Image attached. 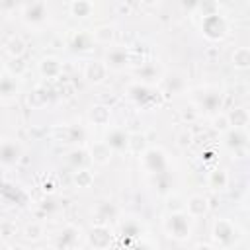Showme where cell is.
<instances>
[{
    "instance_id": "cell-6",
    "label": "cell",
    "mask_w": 250,
    "mask_h": 250,
    "mask_svg": "<svg viewBox=\"0 0 250 250\" xmlns=\"http://www.w3.org/2000/svg\"><path fill=\"white\" fill-rule=\"evenodd\" d=\"M20 20L31 29H43L51 21V6L47 2H25L18 8Z\"/></svg>"
},
{
    "instance_id": "cell-37",
    "label": "cell",
    "mask_w": 250,
    "mask_h": 250,
    "mask_svg": "<svg viewBox=\"0 0 250 250\" xmlns=\"http://www.w3.org/2000/svg\"><path fill=\"white\" fill-rule=\"evenodd\" d=\"M4 72L20 80V78L27 72V62H25V59H10V61L4 64Z\"/></svg>"
},
{
    "instance_id": "cell-16",
    "label": "cell",
    "mask_w": 250,
    "mask_h": 250,
    "mask_svg": "<svg viewBox=\"0 0 250 250\" xmlns=\"http://www.w3.org/2000/svg\"><path fill=\"white\" fill-rule=\"evenodd\" d=\"M92 217L98 225H109L119 217V207L111 199H100L92 207Z\"/></svg>"
},
{
    "instance_id": "cell-9",
    "label": "cell",
    "mask_w": 250,
    "mask_h": 250,
    "mask_svg": "<svg viewBox=\"0 0 250 250\" xmlns=\"http://www.w3.org/2000/svg\"><path fill=\"white\" fill-rule=\"evenodd\" d=\"M82 240V230L80 227L66 223L62 225L53 236H51V246L55 250H78V242Z\"/></svg>"
},
{
    "instance_id": "cell-12",
    "label": "cell",
    "mask_w": 250,
    "mask_h": 250,
    "mask_svg": "<svg viewBox=\"0 0 250 250\" xmlns=\"http://www.w3.org/2000/svg\"><path fill=\"white\" fill-rule=\"evenodd\" d=\"M156 88L162 94V98L166 100L174 94H186L188 82H186V76L182 72H164L160 76V80L156 82Z\"/></svg>"
},
{
    "instance_id": "cell-10",
    "label": "cell",
    "mask_w": 250,
    "mask_h": 250,
    "mask_svg": "<svg viewBox=\"0 0 250 250\" xmlns=\"http://www.w3.org/2000/svg\"><path fill=\"white\" fill-rule=\"evenodd\" d=\"M86 242L90 250H107L115 242V232L111 225H98L94 223L86 234Z\"/></svg>"
},
{
    "instance_id": "cell-5",
    "label": "cell",
    "mask_w": 250,
    "mask_h": 250,
    "mask_svg": "<svg viewBox=\"0 0 250 250\" xmlns=\"http://www.w3.org/2000/svg\"><path fill=\"white\" fill-rule=\"evenodd\" d=\"M139 166L148 178H154V176H160V174H168L170 156L162 146H148L139 156Z\"/></svg>"
},
{
    "instance_id": "cell-29",
    "label": "cell",
    "mask_w": 250,
    "mask_h": 250,
    "mask_svg": "<svg viewBox=\"0 0 250 250\" xmlns=\"http://www.w3.org/2000/svg\"><path fill=\"white\" fill-rule=\"evenodd\" d=\"M90 33L96 45H113L115 41V25L111 23H100L94 29H90Z\"/></svg>"
},
{
    "instance_id": "cell-3",
    "label": "cell",
    "mask_w": 250,
    "mask_h": 250,
    "mask_svg": "<svg viewBox=\"0 0 250 250\" xmlns=\"http://www.w3.org/2000/svg\"><path fill=\"white\" fill-rule=\"evenodd\" d=\"M125 98L139 109H152L164 102L162 94L158 92V88L154 84H145V82H137V80L125 88Z\"/></svg>"
},
{
    "instance_id": "cell-33",
    "label": "cell",
    "mask_w": 250,
    "mask_h": 250,
    "mask_svg": "<svg viewBox=\"0 0 250 250\" xmlns=\"http://www.w3.org/2000/svg\"><path fill=\"white\" fill-rule=\"evenodd\" d=\"M164 209L166 213H182L186 211V197L178 191H168L164 195Z\"/></svg>"
},
{
    "instance_id": "cell-8",
    "label": "cell",
    "mask_w": 250,
    "mask_h": 250,
    "mask_svg": "<svg viewBox=\"0 0 250 250\" xmlns=\"http://www.w3.org/2000/svg\"><path fill=\"white\" fill-rule=\"evenodd\" d=\"M146 236V227L141 219L137 217H123L119 219V225H117V234H115V240L121 242V246H129L133 244L135 240Z\"/></svg>"
},
{
    "instance_id": "cell-27",
    "label": "cell",
    "mask_w": 250,
    "mask_h": 250,
    "mask_svg": "<svg viewBox=\"0 0 250 250\" xmlns=\"http://www.w3.org/2000/svg\"><path fill=\"white\" fill-rule=\"evenodd\" d=\"M4 53L10 57V59H23L25 51H27V43L21 35H10L6 41H4Z\"/></svg>"
},
{
    "instance_id": "cell-2",
    "label": "cell",
    "mask_w": 250,
    "mask_h": 250,
    "mask_svg": "<svg viewBox=\"0 0 250 250\" xmlns=\"http://www.w3.org/2000/svg\"><path fill=\"white\" fill-rule=\"evenodd\" d=\"M244 236V230L238 227L236 221L229 217H217L211 225V244L217 250H230L234 248Z\"/></svg>"
},
{
    "instance_id": "cell-1",
    "label": "cell",
    "mask_w": 250,
    "mask_h": 250,
    "mask_svg": "<svg viewBox=\"0 0 250 250\" xmlns=\"http://www.w3.org/2000/svg\"><path fill=\"white\" fill-rule=\"evenodd\" d=\"M189 96V104L199 111V115H215L217 111L223 109V90L219 86H213V84H203V86H197V88H191L186 92Z\"/></svg>"
},
{
    "instance_id": "cell-7",
    "label": "cell",
    "mask_w": 250,
    "mask_h": 250,
    "mask_svg": "<svg viewBox=\"0 0 250 250\" xmlns=\"http://www.w3.org/2000/svg\"><path fill=\"white\" fill-rule=\"evenodd\" d=\"M199 29H201L205 39H209V41H223L229 35V20L221 12L213 10V12L201 16Z\"/></svg>"
},
{
    "instance_id": "cell-42",
    "label": "cell",
    "mask_w": 250,
    "mask_h": 250,
    "mask_svg": "<svg viewBox=\"0 0 250 250\" xmlns=\"http://www.w3.org/2000/svg\"><path fill=\"white\" fill-rule=\"evenodd\" d=\"M125 250H156V246L148 240V236H143V238L135 240L133 244H129Z\"/></svg>"
},
{
    "instance_id": "cell-31",
    "label": "cell",
    "mask_w": 250,
    "mask_h": 250,
    "mask_svg": "<svg viewBox=\"0 0 250 250\" xmlns=\"http://www.w3.org/2000/svg\"><path fill=\"white\" fill-rule=\"evenodd\" d=\"M230 62L236 70H248L250 68V49L244 45L234 47V51L230 55Z\"/></svg>"
},
{
    "instance_id": "cell-43",
    "label": "cell",
    "mask_w": 250,
    "mask_h": 250,
    "mask_svg": "<svg viewBox=\"0 0 250 250\" xmlns=\"http://www.w3.org/2000/svg\"><path fill=\"white\" fill-rule=\"evenodd\" d=\"M14 232H16V229L12 223H0V236L2 238H10Z\"/></svg>"
},
{
    "instance_id": "cell-18",
    "label": "cell",
    "mask_w": 250,
    "mask_h": 250,
    "mask_svg": "<svg viewBox=\"0 0 250 250\" xmlns=\"http://www.w3.org/2000/svg\"><path fill=\"white\" fill-rule=\"evenodd\" d=\"M21 92V84L18 78L10 76V74H0V104H12L20 98Z\"/></svg>"
},
{
    "instance_id": "cell-4",
    "label": "cell",
    "mask_w": 250,
    "mask_h": 250,
    "mask_svg": "<svg viewBox=\"0 0 250 250\" xmlns=\"http://www.w3.org/2000/svg\"><path fill=\"white\" fill-rule=\"evenodd\" d=\"M162 230L168 238L176 242H186L193 234V219L182 211V213H164L162 215Z\"/></svg>"
},
{
    "instance_id": "cell-19",
    "label": "cell",
    "mask_w": 250,
    "mask_h": 250,
    "mask_svg": "<svg viewBox=\"0 0 250 250\" xmlns=\"http://www.w3.org/2000/svg\"><path fill=\"white\" fill-rule=\"evenodd\" d=\"M68 49H72L74 53H92L94 49V39H92V33L88 29H74L70 35H68V41H66Z\"/></svg>"
},
{
    "instance_id": "cell-34",
    "label": "cell",
    "mask_w": 250,
    "mask_h": 250,
    "mask_svg": "<svg viewBox=\"0 0 250 250\" xmlns=\"http://www.w3.org/2000/svg\"><path fill=\"white\" fill-rule=\"evenodd\" d=\"M27 102H29V105L31 107H35V109H39V107H45L47 104H49V94H47V86H43V84H37L31 92H29V96H27Z\"/></svg>"
},
{
    "instance_id": "cell-30",
    "label": "cell",
    "mask_w": 250,
    "mask_h": 250,
    "mask_svg": "<svg viewBox=\"0 0 250 250\" xmlns=\"http://www.w3.org/2000/svg\"><path fill=\"white\" fill-rule=\"evenodd\" d=\"M148 146H150V145H148V139H146V135H145V133H139V131L129 133L127 152H131V154H135V156H141Z\"/></svg>"
},
{
    "instance_id": "cell-32",
    "label": "cell",
    "mask_w": 250,
    "mask_h": 250,
    "mask_svg": "<svg viewBox=\"0 0 250 250\" xmlns=\"http://www.w3.org/2000/svg\"><path fill=\"white\" fill-rule=\"evenodd\" d=\"M94 172L86 166V168H76L72 172V184L78 188V189H88L94 186Z\"/></svg>"
},
{
    "instance_id": "cell-47",
    "label": "cell",
    "mask_w": 250,
    "mask_h": 250,
    "mask_svg": "<svg viewBox=\"0 0 250 250\" xmlns=\"http://www.w3.org/2000/svg\"><path fill=\"white\" fill-rule=\"evenodd\" d=\"M10 250H25L23 246H20V244H16V246H10Z\"/></svg>"
},
{
    "instance_id": "cell-11",
    "label": "cell",
    "mask_w": 250,
    "mask_h": 250,
    "mask_svg": "<svg viewBox=\"0 0 250 250\" xmlns=\"http://www.w3.org/2000/svg\"><path fill=\"white\" fill-rule=\"evenodd\" d=\"M102 61L105 62L107 70L121 72L125 68H129L131 66V61H129V45H119V43L109 45Z\"/></svg>"
},
{
    "instance_id": "cell-24",
    "label": "cell",
    "mask_w": 250,
    "mask_h": 250,
    "mask_svg": "<svg viewBox=\"0 0 250 250\" xmlns=\"http://www.w3.org/2000/svg\"><path fill=\"white\" fill-rule=\"evenodd\" d=\"M55 141H64V143H76V141H84V131L80 127L74 125H55L51 131Z\"/></svg>"
},
{
    "instance_id": "cell-46",
    "label": "cell",
    "mask_w": 250,
    "mask_h": 250,
    "mask_svg": "<svg viewBox=\"0 0 250 250\" xmlns=\"http://www.w3.org/2000/svg\"><path fill=\"white\" fill-rule=\"evenodd\" d=\"M43 191L45 193H55V184L53 182H45L43 184Z\"/></svg>"
},
{
    "instance_id": "cell-44",
    "label": "cell",
    "mask_w": 250,
    "mask_h": 250,
    "mask_svg": "<svg viewBox=\"0 0 250 250\" xmlns=\"http://www.w3.org/2000/svg\"><path fill=\"white\" fill-rule=\"evenodd\" d=\"M191 250H217V248L211 242H197V244L191 246Z\"/></svg>"
},
{
    "instance_id": "cell-36",
    "label": "cell",
    "mask_w": 250,
    "mask_h": 250,
    "mask_svg": "<svg viewBox=\"0 0 250 250\" xmlns=\"http://www.w3.org/2000/svg\"><path fill=\"white\" fill-rule=\"evenodd\" d=\"M45 234H47V229H45V225L39 223V221H31V223H27V225L23 227V238L29 240V242H37V240H41Z\"/></svg>"
},
{
    "instance_id": "cell-25",
    "label": "cell",
    "mask_w": 250,
    "mask_h": 250,
    "mask_svg": "<svg viewBox=\"0 0 250 250\" xmlns=\"http://www.w3.org/2000/svg\"><path fill=\"white\" fill-rule=\"evenodd\" d=\"M96 4L94 2H88V0H74V2H68L66 4V10L72 18L76 20H90L94 14H96Z\"/></svg>"
},
{
    "instance_id": "cell-41",
    "label": "cell",
    "mask_w": 250,
    "mask_h": 250,
    "mask_svg": "<svg viewBox=\"0 0 250 250\" xmlns=\"http://www.w3.org/2000/svg\"><path fill=\"white\" fill-rule=\"evenodd\" d=\"M180 117H182V121H184V125H191V123H195L197 119H199V111L189 104L188 107H184V109H180Z\"/></svg>"
},
{
    "instance_id": "cell-14",
    "label": "cell",
    "mask_w": 250,
    "mask_h": 250,
    "mask_svg": "<svg viewBox=\"0 0 250 250\" xmlns=\"http://www.w3.org/2000/svg\"><path fill=\"white\" fill-rule=\"evenodd\" d=\"M23 156V145L14 137H0V164L14 166Z\"/></svg>"
},
{
    "instance_id": "cell-49",
    "label": "cell",
    "mask_w": 250,
    "mask_h": 250,
    "mask_svg": "<svg viewBox=\"0 0 250 250\" xmlns=\"http://www.w3.org/2000/svg\"><path fill=\"white\" fill-rule=\"evenodd\" d=\"M0 250H2V244H0Z\"/></svg>"
},
{
    "instance_id": "cell-38",
    "label": "cell",
    "mask_w": 250,
    "mask_h": 250,
    "mask_svg": "<svg viewBox=\"0 0 250 250\" xmlns=\"http://www.w3.org/2000/svg\"><path fill=\"white\" fill-rule=\"evenodd\" d=\"M209 123H211V127H213L219 135H223V133H227V131L230 129V121H229L227 111H217L215 115L209 117Z\"/></svg>"
},
{
    "instance_id": "cell-26",
    "label": "cell",
    "mask_w": 250,
    "mask_h": 250,
    "mask_svg": "<svg viewBox=\"0 0 250 250\" xmlns=\"http://www.w3.org/2000/svg\"><path fill=\"white\" fill-rule=\"evenodd\" d=\"M109 119H111V107L105 104H94L88 109V121L96 127H109Z\"/></svg>"
},
{
    "instance_id": "cell-20",
    "label": "cell",
    "mask_w": 250,
    "mask_h": 250,
    "mask_svg": "<svg viewBox=\"0 0 250 250\" xmlns=\"http://www.w3.org/2000/svg\"><path fill=\"white\" fill-rule=\"evenodd\" d=\"M37 72H39V76L45 78V80L61 78V74H62V62H61L59 57L47 55V57L39 59V62H37Z\"/></svg>"
},
{
    "instance_id": "cell-15",
    "label": "cell",
    "mask_w": 250,
    "mask_h": 250,
    "mask_svg": "<svg viewBox=\"0 0 250 250\" xmlns=\"http://www.w3.org/2000/svg\"><path fill=\"white\" fill-rule=\"evenodd\" d=\"M104 143L109 146V150L113 154H123L127 152V145H129V131L121 125L115 127H107L105 135H104Z\"/></svg>"
},
{
    "instance_id": "cell-13",
    "label": "cell",
    "mask_w": 250,
    "mask_h": 250,
    "mask_svg": "<svg viewBox=\"0 0 250 250\" xmlns=\"http://www.w3.org/2000/svg\"><path fill=\"white\" fill-rule=\"evenodd\" d=\"M221 143L223 146L232 154V156H238L242 158L246 154V145H248V131L246 129H236V127H230L227 133L221 135Z\"/></svg>"
},
{
    "instance_id": "cell-28",
    "label": "cell",
    "mask_w": 250,
    "mask_h": 250,
    "mask_svg": "<svg viewBox=\"0 0 250 250\" xmlns=\"http://www.w3.org/2000/svg\"><path fill=\"white\" fill-rule=\"evenodd\" d=\"M207 186L211 191H223L229 188V172L221 166H215L207 172Z\"/></svg>"
},
{
    "instance_id": "cell-17",
    "label": "cell",
    "mask_w": 250,
    "mask_h": 250,
    "mask_svg": "<svg viewBox=\"0 0 250 250\" xmlns=\"http://www.w3.org/2000/svg\"><path fill=\"white\" fill-rule=\"evenodd\" d=\"M107 74H109V70H107V66H105V62L102 59H88L84 62V66H82L84 80L90 82V84H96V86L98 84H104L105 78H107Z\"/></svg>"
},
{
    "instance_id": "cell-40",
    "label": "cell",
    "mask_w": 250,
    "mask_h": 250,
    "mask_svg": "<svg viewBox=\"0 0 250 250\" xmlns=\"http://www.w3.org/2000/svg\"><path fill=\"white\" fill-rule=\"evenodd\" d=\"M68 164L76 170V168H86L84 166V160H90V156H88V150L86 148H72L70 152H68Z\"/></svg>"
},
{
    "instance_id": "cell-45",
    "label": "cell",
    "mask_w": 250,
    "mask_h": 250,
    "mask_svg": "<svg viewBox=\"0 0 250 250\" xmlns=\"http://www.w3.org/2000/svg\"><path fill=\"white\" fill-rule=\"evenodd\" d=\"M20 4H14V2H0V10L6 12V10H18Z\"/></svg>"
},
{
    "instance_id": "cell-35",
    "label": "cell",
    "mask_w": 250,
    "mask_h": 250,
    "mask_svg": "<svg viewBox=\"0 0 250 250\" xmlns=\"http://www.w3.org/2000/svg\"><path fill=\"white\" fill-rule=\"evenodd\" d=\"M227 115H229L230 127H236V129H246V125L250 121V115H248L246 107H232V109L227 111Z\"/></svg>"
},
{
    "instance_id": "cell-22",
    "label": "cell",
    "mask_w": 250,
    "mask_h": 250,
    "mask_svg": "<svg viewBox=\"0 0 250 250\" xmlns=\"http://www.w3.org/2000/svg\"><path fill=\"white\" fill-rule=\"evenodd\" d=\"M186 213L195 221L209 213V199L203 193H193L186 199Z\"/></svg>"
},
{
    "instance_id": "cell-21",
    "label": "cell",
    "mask_w": 250,
    "mask_h": 250,
    "mask_svg": "<svg viewBox=\"0 0 250 250\" xmlns=\"http://www.w3.org/2000/svg\"><path fill=\"white\" fill-rule=\"evenodd\" d=\"M162 74H164V70H162L160 64H158L156 61H152V59L135 68L137 82H145V84H154V86H156V82L160 80Z\"/></svg>"
},
{
    "instance_id": "cell-39",
    "label": "cell",
    "mask_w": 250,
    "mask_h": 250,
    "mask_svg": "<svg viewBox=\"0 0 250 250\" xmlns=\"http://www.w3.org/2000/svg\"><path fill=\"white\" fill-rule=\"evenodd\" d=\"M193 139H195L193 131H191L189 127H184V129H180V131L176 133V146H178L180 150H188V148L193 145Z\"/></svg>"
},
{
    "instance_id": "cell-23",
    "label": "cell",
    "mask_w": 250,
    "mask_h": 250,
    "mask_svg": "<svg viewBox=\"0 0 250 250\" xmlns=\"http://www.w3.org/2000/svg\"><path fill=\"white\" fill-rule=\"evenodd\" d=\"M88 156H90V162L98 164V166H105L111 162L113 158V152L109 150V146L104 143V141H94L88 145Z\"/></svg>"
},
{
    "instance_id": "cell-48",
    "label": "cell",
    "mask_w": 250,
    "mask_h": 250,
    "mask_svg": "<svg viewBox=\"0 0 250 250\" xmlns=\"http://www.w3.org/2000/svg\"><path fill=\"white\" fill-rule=\"evenodd\" d=\"M0 180H2V170H0Z\"/></svg>"
}]
</instances>
